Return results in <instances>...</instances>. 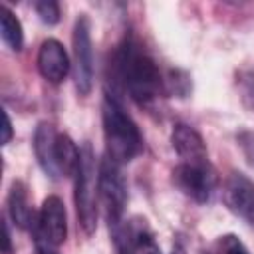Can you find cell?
<instances>
[{
	"mask_svg": "<svg viewBox=\"0 0 254 254\" xmlns=\"http://www.w3.org/2000/svg\"><path fill=\"white\" fill-rule=\"evenodd\" d=\"M240 97L242 103L254 113V77H240Z\"/></svg>",
	"mask_w": 254,
	"mask_h": 254,
	"instance_id": "cell-19",
	"label": "cell"
},
{
	"mask_svg": "<svg viewBox=\"0 0 254 254\" xmlns=\"http://www.w3.org/2000/svg\"><path fill=\"white\" fill-rule=\"evenodd\" d=\"M38 69L42 77L54 85L62 83L69 73V58L62 42L48 38L38 50Z\"/></svg>",
	"mask_w": 254,
	"mask_h": 254,
	"instance_id": "cell-11",
	"label": "cell"
},
{
	"mask_svg": "<svg viewBox=\"0 0 254 254\" xmlns=\"http://www.w3.org/2000/svg\"><path fill=\"white\" fill-rule=\"evenodd\" d=\"M208 254H250V252L236 234H224L216 240L214 248Z\"/></svg>",
	"mask_w": 254,
	"mask_h": 254,
	"instance_id": "cell-16",
	"label": "cell"
},
{
	"mask_svg": "<svg viewBox=\"0 0 254 254\" xmlns=\"http://www.w3.org/2000/svg\"><path fill=\"white\" fill-rule=\"evenodd\" d=\"M171 145H173L175 153L179 155L181 163L198 165V167L210 165L206 143L194 127H190L187 123H177L171 133Z\"/></svg>",
	"mask_w": 254,
	"mask_h": 254,
	"instance_id": "cell-9",
	"label": "cell"
},
{
	"mask_svg": "<svg viewBox=\"0 0 254 254\" xmlns=\"http://www.w3.org/2000/svg\"><path fill=\"white\" fill-rule=\"evenodd\" d=\"M73 77L79 95H87L93 87V44L91 24L85 14L75 20L73 26Z\"/></svg>",
	"mask_w": 254,
	"mask_h": 254,
	"instance_id": "cell-5",
	"label": "cell"
},
{
	"mask_svg": "<svg viewBox=\"0 0 254 254\" xmlns=\"http://www.w3.org/2000/svg\"><path fill=\"white\" fill-rule=\"evenodd\" d=\"M97 192H99L109 228L123 222V214L127 206V183L119 163H115L107 155L97 165Z\"/></svg>",
	"mask_w": 254,
	"mask_h": 254,
	"instance_id": "cell-4",
	"label": "cell"
},
{
	"mask_svg": "<svg viewBox=\"0 0 254 254\" xmlns=\"http://www.w3.org/2000/svg\"><path fill=\"white\" fill-rule=\"evenodd\" d=\"M222 198L226 208L254 228V183L242 173H230L224 183Z\"/></svg>",
	"mask_w": 254,
	"mask_h": 254,
	"instance_id": "cell-8",
	"label": "cell"
},
{
	"mask_svg": "<svg viewBox=\"0 0 254 254\" xmlns=\"http://www.w3.org/2000/svg\"><path fill=\"white\" fill-rule=\"evenodd\" d=\"M0 34L2 40L14 50L20 52L24 48V30H22V22L18 20V16L8 10L6 6L0 8Z\"/></svg>",
	"mask_w": 254,
	"mask_h": 254,
	"instance_id": "cell-15",
	"label": "cell"
},
{
	"mask_svg": "<svg viewBox=\"0 0 254 254\" xmlns=\"http://www.w3.org/2000/svg\"><path fill=\"white\" fill-rule=\"evenodd\" d=\"M58 173L64 177H75L81 165V149L73 143V139L65 133H58L56 137V151H54Z\"/></svg>",
	"mask_w": 254,
	"mask_h": 254,
	"instance_id": "cell-14",
	"label": "cell"
},
{
	"mask_svg": "<svg viewBox=\"0 0 254 254\" xmlns=\"http://www.w3.org/2000/svg\"><path fill=\"white\" fill-rule=\"evenodd\" d=\"M173 183L177 185V189L187 194L189 198H192L194 202H208L216 185V177L210 165L198 167V165H187V163H179L173 169Z\"/></svg>",
	"mask_w": 254,
	"mask_h": 254,
	"instance_id": "cell-6",
	"label": "cell"
},
{
	"mask_svg": "<svg viewBox=\"0 0 254 254\" xmlns=\"http://www.w3.org/2000/svg\"><path fill=\"white\" fill-rule=\"evenodd\" d=\"M32 234H40L54 246H60L65 242L67 236V214L65 206L60 196H48L42 202V208L38 212V220L30 230Z\"/></svg>",
	"mask_w": 254,
	"mask_h": 254,
	"instance_id": "cell-7",
	"label": "cell"
},
{
	"mask_svg": "<svg viewBox=\"0 0 254 254\" xmlns=\"http://www.w3.org/2000/svg\"><path fill=\"white\" fill-rule=\"evenodd\" d=\"M56 137H58V133L52 123H48V121L38 123L36 133H34V155H36V161L42 167V171L52 179H56L60 175L58 167H56V159H54Z\"/></svg>",
	"mask_w": 254,
	"mask_h": 254,
	"instance_id": "cell-12",
	"label": "cell"
},
{
	"mask_svg": "<svg viewBox=\"0 0 254 254\" xmlns=\"http://www.w3.org/2000/svg\"><path fill=\"white\" fill-rule=\"evenodd\" d=\"M12 135H14L12 119H10V115L4 111V133H2V145H8V143L12 141Z\"/></svg>",
	"mask_w": 254,
	"mask_h": 254,
	"instance_id": "cell-20",
	"label": "cell"
},
{
	"mask_svg": "<svg viewBox=\"0 0 254 254\" xmlns=\"http://www.w3.org/2000/svg\"><path fill=\"white\" fill-rule=\"evenodd\" d=\"M36 14L40 16V20L48 26H54L60 22V4L56 0H38L34 4Z\"/></svg>",
	"mask_w": 254,
	"mask_h": 254,
	"instance_id": "cell-17",
	"label": "cell"
},
{
	"mask_svg": "<svg viewBox=\"0 0 254 254\" xmlns=\"http://www.w3.org/2000/svg\"><path fill=\"white\" fill-rule=\"evenodd\" d=\"M8 212L14 220V224L22 230H32V226L38 220V214L30 206L28 200V189L22 181H14L8 192Z\"/></svg>",
	"mask_w": 254,
	"mask_h": 254,
	"instance_id": "cell-13",
	"label": "cell"
},
{
	"mask_svg": "<svg viewBox=\"0 0 254 254\" xmlns=\"http://www.w3.org/2000/svg\"><path fill=\"white\" fill-rule=\"evenodd\" d=\"M109 230H111V240L115 244L117 254H141L143 248L149 242H153V234L147 220L139 216L123 220Z\"/></svg>",
	"mask_w": 254,
	"mask_h": 254,
	"instance_id": "cell-10",
	"label": "cell"
},
{
	"mask_svg": "<svg viewBox=\"0 0 254 254\" xmlns=\"http://www.w3.org/2000/svg\"><path fill=\"white\" fill-rule=\"evenodd\" d=\"M97 169L89 145L81 147V165L75 175V210L81 230L91 236L97 228Z\"/></svg>",
	"mask_w": 254,
	"mask_h": 254,
	"instance_id": "cell-3",
	"label": "cell"
},
{
	"mask_svg": "<svg viewBox=\"0 0 254 254\" xmlns=\"http://www.w3.org/2000/svg\"><path fill=\"white\" fill-rule=\"evenodd\" d=\"M141 254H163V252H161V248H159V246L155 244V240H153V242H149V244L143 248Z\"/></svg>",
	"mask_w": 254,
	"mask_h": 254,
	"instance_id": "cell-22",
	"label": "cell"
},
{
	"mask_svg": "<svg viewBox=\"0 0 254 254\" xmlns=\"http://www.w3.org/2000/svg\"><path fill=\"white\" fill-rule=\"evenodd\" d=\"M101 121L107 157H111L115 163H129L143 151V137L139 127L123 109L115 93H105L101 105Z\"/></svg>",
	"mask_w": 254,
	"mask_h": 254,
	"instance_id": "cell-2",
	"label": "cell"
},
{
	"mask_svg": "<svg viewBox=\"0 0 254 254\" xmlns=\"http://www.w3.org/2000/svg\"><path fill=\"white\" fill-rule=\"evenodd\" d=\"M2 228H4V250H2V254H14V248H12V236H10L8 222H4Z\"/></svg>",
	"mask_w": 254,
	"mask_h": 254,
	"instance_id": "cell-21",
	"label": "cell"
},
{
	"mask_svg": "<svg viewBox=\"0 0 254 254\" xmlns=\"http://www.w3.org/2000/svg\"><path fill=\"white\" fill-rule=\"evenodd\" d=\"M165 85L169 87L171 93H177L179 97H185L190 91V79L185 71L181 69H171L169 79H165Z\"/></svg>",
	"mask_w": 254,
	"mask_h": 254,
	"instance_id": "cell-18",
	"label": "cell"
},
{
	"mask_svg": "<svg viewBox=\"0 0 254 254\" xmlns=\"http://www.w3.org/2000/svg\"><path fill=\"white\" fill-rule=\"evenodd\" d=\"M113 69L115 77L141 105L151 103L165 89V79L161 77L155 60L143 50L141 42L133 34L125 36L119 44L113 56Z\"/></svg>",
	"mask_w": 254,
	"mask_h": 254,
	"instance_id": "cell-1",
	"label": "cell"
}]
</instances>
